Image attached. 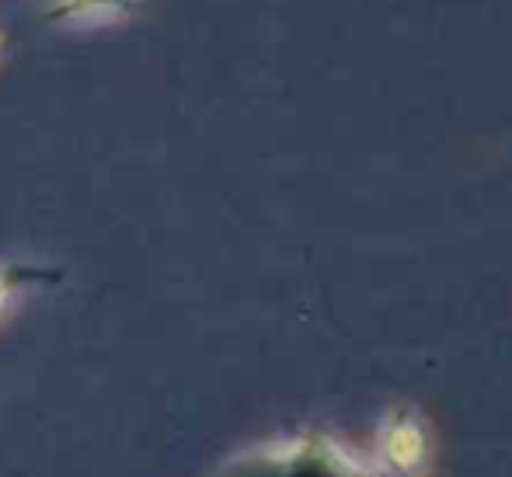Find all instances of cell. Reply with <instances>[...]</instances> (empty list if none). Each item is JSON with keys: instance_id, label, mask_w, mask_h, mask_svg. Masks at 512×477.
Segmentation results:
<instances>
[{"instance_id": "1", "label": "cell", "mask_w": 512, "mask_h": 477, "mask_svg": "<svg viewBox=\"0 0 512 477\" xmlns=\"http://www.w3.org/2000/svg\"><path fill=\"white\" fill-rule=\"evenodd\" d=\"M432 453L429 425L415 411H391L380 425V460L398 474H415Z\"/></svg>"}, {"instance_id": "2", "label": "cell", "mask_w": 512, "mask_h": 477, "mask_svg": "<svg viewBox=\"0 0 512 477\" xmlns=\"http://www.w3.org/2000/svg\"><path fill=\"white\" fill-rule=\"evenodd\" d=\"M143 7V0H49L46 18L63 28L122 25Z\"/></svg>"}, {"instance_id": "3", "label": "cell", "mask_w": 512, "mask_h": 477, "mask_svg": "<svg viewBox=\"0 0 512 477\" xmlns=\"http://www.w3.org/2000/svg\"><path fill=\"white\" fill-rule=\"evenodd\" d=\"M18 272L11 269V265H4V269H0V310L7 307V303L14 300V296H18Z\"/></svg>"}, {"instance_id": "4", "label": "cell", "mask_w": 512, "mask_h": 477, "mask_svg": "<svg viewBox=\"0 0 512 477\" xmlns=\"http://www.w3.org/2000/svg\"><path fill=\"white\" fill-rule=\"evenodd\" d=\"M0 46H4V35H0Z\"/></svg>"}]
</instances>
